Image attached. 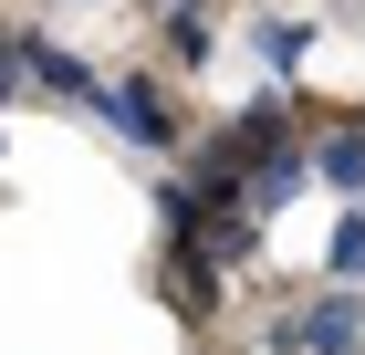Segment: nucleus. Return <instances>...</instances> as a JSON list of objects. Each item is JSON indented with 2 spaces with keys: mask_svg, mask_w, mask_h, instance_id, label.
<instances>
[{
  "mask_svg": "<svg viewBox=\"0 0 365 355\" xmlns=\"http://www.w3.org/2000/svg\"><path fill=\"white\" fill-rule=\"evenodd\" d=\"M272 355H365V293H313L272 314Z\"/></svg>",
  "mask_w": 365,
  "mask_h": 355,
  "instance_id": "1",
  "label": "nucleus"
},
{
  "mask_svg": "<svg viewBox=\"0 0 365 355\" xmlns=\"http://www.w3.org/2000/svg\"><path fill=\"white\" fill-rule=\"evenodd\" d=\"M0 53H11V74H21V84H42L53 105H73V115H94V105H105V74H94L73 42H53V31H11Z\"/></svg>",
  "mask_w": 365,
  "mask_h": 355,
  "instance_id": "2",
  "label": "nucleus"
},
{
  "mask_svg": "<svg viewBox=\"0 0 365 355\" xmlns=\"http://www.w3.org/2000/svg\"><path fill=\"white\" fill-rule=\"evenodd\" d=\"M94 126H115V136H136V146H178V115H168V94L146 74H115L105 105H94Z\"/></svg>",
  "mask_w": 365,
  "mask_h": 355,
  "instance_id": "3",
  "label": "nucleus"
},
{
  "mask_svg": "<svg viewBox=\"0 0 365 355\" xmlns=\"http://www.w3.org/2000/svg\"><path fill=\"white\" fill-rule=\"evenodd\" d=\"M251 53L272 63V84H292L303 53H313V21H303V11H261V21H251Z\"/></svg>",
  "mask_w": 365,
  "mask_h": 355,
  "instance_id": "4",
  "label": "nucleus"
},
{
  "mask_svg": "<svg viewBox=\"0 0 365 355\" xmlns=\"http://www.w3.org/2000/svg\"><path fill=\"white\" fill-rule=\"evenodd\" d=\"M313 178H324V189L355 209V199H365V126H334V136H313Z\"/></svg>",
  "mask_w": 365,
  "mask_h": 355,
  "instance_id": "5",
  "label": "nucleus"
},
{
  "mask_svg": "<svg viewBox=\"0 0 365 355\" xmlns=\"http://www.w3.org/2000/svg\"><path fill=\"white\" fill-rule=\"evenodd\" d=\"M324 272H334L344 293H355V282H365V199H355V209L334 219V251H324Z\"/></svg>",
  "mask_w": 365,
  "mask_h": 355,
  "instance_id": "6",
  "label": "nucleus"
},
{
  "mask_svg": "<svg viewBox=\"0 0 365 355\" xmlns=\"http://www.w3.org/2000/svg\"><path fill=\"white\" fill-rule=\"evenodd\" d=\"M168 53L188 63V74H198L209 53H220V31H209V11H168Z\"/></svg>",
  "mask_w": 365,
  "mask_h": 355,
  "instance_id": "7",
  "label": "nucleus"
},
{
  "mask_svg": "<svg viewBox=\"0 0 365 355\" xmlns=\"http://www.w3.org/2000/svg\"><path fill=\"white\" fill-rule=\"evenodd\" d=\"M11 94H21V74H11V53H0V105H11Z\"/></svg>",
  "mask_w": 365,
  "mask_h": 355,
  "instance_id": "8",
  "label": "nucleus"
},
{
  "mask_svg": "<svg viewBox=\"0 0 365 355\" xmlns=\"http://www.w3.org/2000/svg\"><path fill=\"white\" fill-rule=\"evenodd\" d=\"M0 157H11V136H0Z\"/></svg>",
  "mask_w": 365,
  "mask_h": 355,
  "instance_id": "9",
  "label": "nucleus"
}]
</instances>
